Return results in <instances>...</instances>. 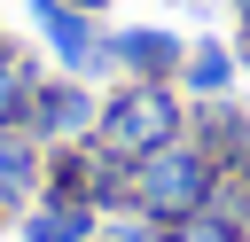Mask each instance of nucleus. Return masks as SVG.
<instances>
[{
	"mask_svg": "<svg viewBox=\"0 0 250 242\" xmlns=\"http://www.w3.org/2000/svg\"><path fill=\"white\" fill-rule=\"evenodd\" d=\"M180 133H188V94L164 86V78H125L94 117V148L117 156V164H141L148 148H164Z\"/></svg>",
	"mask_w": 250,
	"mask_h": 242,
	"instance_id": "obj_1",
	"label": "nucleus"
},
{
	"mask_svg": "<svg viewBox=\"0 0 250 242\" xmlns=\"http://www.w3.org/2000/svg\"><path fill=\"white\" fill-rule=\"evenodd\" d=\"M211 187H219V156L195 133H180V141H164L133 164V211H148L156 226H180V219L211 211Z\"/></svg>",
	"mask_w": 250,
	"mask_h": 242,
	"instance_id": "obj_2",
	"label": "nucleus"
},
{
	"mask_svg": "<svg viewBox=\"0 0 250 242\" xmlns=\"http://www.w3.org/2000/svg\"><path fill=\"white\" fill-rule=\"evenodd\" d=\"M31 23L47 31L62 70H109V39L94 31V8H62V0H31Z\"/></svg>",
	"mask_w": 250,
	"mask_h": 242,
	"instance_id": "obj_3",
	"label": "nucleus"
},
{
	"mask_svg": "<svg viewBox=\"0 0 250 242\" xmlns=\"http://www.w3.org/2000/svg\"><path fill=\"white\" fill-rule=\"evenodd\" d=\"M180 62H188V39H172V31H117L109 39V70H125V78H164V86H180Z\"/></svg>",
	"mask_w": 250,
	"mask_h": 242,
	"instance_id": "obj_4",
	"label": "nucleus"
},
{
	"mask_svg": "<svg viewBox=\"0 0 250 242\" xmlns=\"http://www.w3.org/2000/svg\"><path fill=\"white\" fill-rule=\"evenodd\" d=\"M94 117H102V101H94L86 86H39V101H31V141H39V148H62V141L94 133Z\"/></svg>",
	"mask_w": 250,
	"mask_h": 242,
	"instance_id": "obj_5",
	"label": "nucleus"
},
{
	"mask_svg": "<svg viewBox=\"0 0 250 242\" xmlns=\"http://www.w3.org/2000/svg\"><path fill=\"white\" fill-rule=\"evenodd\" d=\"M47 180V148L31 141V125H8L0 133V211H23Z\"/></svg>",
	"mask_w": 250,
	"mask_h": 242,
	"instance_id": "obj_6",
	"label": "nucleus"
},
{
	"mask_svg": "<svg viewBox=\"0 0 250 242\" xmlns=\"http://www.w3.org/2000/svg\"><path fill=\"white\" fill-rule=\"evenodd\" d=\"M188 133L219 156V172H250V117L242 109H227V101H203L195 117H188Z\"/></svg>",
	"mask_w": 250,
	"mask_h": 242,
	"instance_id": "obj_7",
	"label": "nucleus"
},
{
	"mask_svg": "<svg viewBox=\"0 0 250 242\" xmlns=\"http://www.w3.org/2000/svg\"><path fill=\"white\" fill-rule=\"evenodd\" d=\"M94 234H102V211L94 203H62V195L31 203V219H23V242H94Z\"/></svg>",
	"mask_w": 250,
	"mask_h": 242,
	"instance_id": "obj_8",
	"label": "nucleus"
},
{
	"mask_svg": "<svg viewBox=\"0 0 250 242\" xmlns=\"http://www.w3.org/2000/svg\"><path fill=\"white\" fill-rule=\"evenodd\" d=\"M31 101H39V78H31V62L0 39V133H8V125H31Z\"/></svg>",
	"mask_w": 250,
	"mask_h": 242,
	"instance_id": "obj_9",
	"label": "nucleus"
},
{
	"mask_svg": "<svg viewBox=\"0 0 250 242\" xmlns=\"http://www.w3.org/2000/svg\"><path fill=\"white\" fill-rule=\"evenodd\" d=\"M227 86H234V55H227V47H188V62H180V94L219 101Z\"/></svg>",
	"mask_w": 250,
	"mask_h": 242,
	"instance_id": "obj_10",
	"label": "nucleus"
},
{
	"mask_svg": "<svg viewBox=\"0 0 250 242\" xmlns=\"http://www.w3.org/2000/svg\"><path fill=\"white\" fill-rule=\"evenodd\" d=\"M211 211H219L227 226H242V234H250V172H219V187H211Z\"/></svg>",
	"mask_w": 250,
	"mask_h": 242,
	"instance_id": "obj_11",
	"label": "nucleus"
},
{
	"mask_svg": "<svg viewBox=\"0 0 250 242\" xmlns=\"http://www.w3.org/2000/svg\"><path fill=\"white\" fill-rule=\"evenodd\" d=\"M164 242H250V234H242V226H227L219 211H195V219L164 226Z\"/></svg>",
	"mask_w": 250,
	"mask_h": 242,
	"instance_id": "obj_12",
	"label": "nucleus"
},
{
	"mask_svg": "<svg viewBox=\"0 0 250 242\" xmlns=\"http://www.w3.org/2000/svg\"><path fill=\"white\" fill-rule=\"evenodd\" d=\"M227 8H234V16H242V39H250V0H227Z\"/></svg>",
	"mask_w": 250,
	"mask_h": 242,
	"instance_id": "obj_13",
	"label": "nucleus"
},
{
	"mask_svg": "<svg viewBox=\"0 0 250 242\" xmlns=\"http://www.w3.org/2000/svg\"><path fill=\"white\" fill-rule=\"evenodd\" d=\"M62 8H102V0H62Z\"/></svg>",
	"mask_w": 250,
	"mask_h": 242,
	"instance_id": "obj_14",
	"label": "nucleus"
},
{
	"mask_svg": "<svg viewBox=\"0 0 250 242\" xmlns=\"http://www.w3.org/2000/svg\"><path fill=\"white\" fill-rule=\"evenodd\" d=\"M94 242H102V234H94Z\"/></svg>",
	"mask_w": 250,
	"mask_h": 242,
	"instance_id": "obj_15",
	"label": "nucleus"
}]
</instances>
